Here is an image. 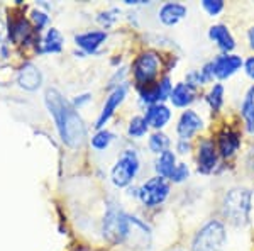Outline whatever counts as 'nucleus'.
<instances>
[{"mask_svg":"<svg viewBox=\"0 0 254 251\" xmlns=\"http://www.w3.org/2000/svg\"><path fill=\"white\" fill-rule=\"evenodd\" d=\"M44 104L53 116L61 141L71 150H80L87 143L88 127L78 110L56 88H48L44 92Z\"/></svg>","mask_w":254,"mask_h":251,"instance_id":"f257e3e1","label":"nucleus"},{"mask_svg":"<svg viewBox=\"0 0 254 251\" xmlns=\"http://www.w3.org/2000/svg\"><path fill=\"white\" fill-rule=\"evenodd\" d=\"M253 193L254 190L244 185L227 188L220 199V219L232 228H246L251 222Z\"/></svg>","mask_w":254,"mask_h":251,"instance_id":"f03ea898","label":"nucleus"},{"mask_svg":"<svg viewBox=\"0 0 254 251\" xmlns=\"http://www.w3.org/2000/svg\"><path fill=\"white\" fill-rule=\"evenodd\" d=\"M227 241V224L220 217H210L193 233L188 251H225Z\"/></svg>","mask_w":254,"mask_h":251,"instance_id":"7ed1b4c3","label":"nucleus"},{"mask_svg":"<svg viewBox=\"0 0 254 251\" xmlns=\"http://www.w3.org/2000/svg\"><path fill=\"white\" fill-rule=\"evenodd\" d=\"M129 214L116 202H109L102 219V234L110 245H124L129 236Z\"/></svg>","mask_w":254,"mask_h":251,"instance_id":"20e7f679","label":"nucleus"},{"mask_svg":"<svg viewBox=\"0 0 254 251\" xmlns=\"http://www.w3.org/2000/svg\"><path fill=\"white\" fill-rule=\"evenodd\" d=\"M163 58L154 49H146L141 55L136 56L132 61V78L136 87H144V85L154 84L161 78L163 72Z\"/></svg>","mask_w":254,"mask_h":251,"instance_id":"39448f33","label":"nucleus"},{"mask_svg":"<svg viewBox=\"0 0 254 251\" xmlns=\"http://www.w3.org/2000/svg\"><path fill=\"white\" fill-rule=\"evenodd\" d=\"M195 165H196V173L198 175H214L220 170V155L217 151V145L214 136L202 134L195 141Z\"/></svg>","mask_w":254,"mask_h":251,"instance_id":"423d86ee","label":"nucleus"},{"mask_svg":"<svg viewBox=\"0 0 254 251\" xmlns=\"http://www.w3.org/2000/svg\"><path fill=\"white\" fill-rule=\"evenodd\" d=\"M212 136H214L217 151H219L220 160L224 163L232 162L241 153V148H243V129H241V126L227 122V124L217 127Z\"/></svg>","mask_w":254,"mask_h":251,"instance_id":"0eeeda50","label":"nucleus"},{"mask_svg":"<svg viewBox=\"0 0 254 251\" xmlns=\"http://www.w3.org/2000/svg\"><path fill=\"white\" fill-rule=\"evenodd\" d=\"M139 170H141V160H139L137 151L124 150L110 170V180H112L114 187L126 188L134 182Z\"/></svg>","mask_w":254,"mask_h":251,"instance_id":"6e6552de","label":"nucleus"},{"mask_svg":"<svg viewBox=\"0 0 254 251\" xmlns=\"http://www.w3.org/2000/svg\"><path fill=\"white\" fill-rule=\"evenodd\" d=\"M171 183L166 178L154 175L137 188V199L147 209H158L170 199Z\"/></svg>","mask_w":254,"mask_h":251,"instance_id":"1a4fd4ad","label":"nucleus"},{"mask_svg":"<svg viewBox=\"0 0 254 251\" xmlns=\"http://www.w3.org/2000/svg\"><path fill=\"white\" fill-rule=\"evenodd\" d=\"M203 131H205V121L195 109H187L180 112L175 126V133L178 139L196 141L203 134Z\"/></svg>","mask_w":254,"mask_h":251,"instance_id":"9d476101","label":"nucleus"},{"mask_svg":"<svg viewBox=\"0 0 254 251\" xmlns=\"http://www.w3.org/2000/svg\"><path fill=\"white\" fill-rule=\"evenodd\" d=\"M171 90H173V82L168 73H163V77L158 82L144 87H137L139 93V102L142 105L149 107L154 104H166V100H170Z\"/></svg>","mask_w":254,"mask_h":251,"instance_id":"9b49d317","label":"nucleus"},{"mask_svg":"<svg viewBox=\"0 0 254 251\" xmlns=\"http://www.w3.org/2000/svg\"><path fill=\"white\" fill-rule=\"evenodd\" d=\"M210 61H212V67H214L215 82H220V84L225 80H231L232 77L237 75L243 70L244 65V58L236 55V53H231V55L219 53Z\"/></svg>","mask_w":254,"mask_h":251,"instance_id":"f8f14e48","label":"nucleus"},{"mask_svg":"<svg viewBox=\"0 0 254 251\" xmlns=\"http://www.w3.org/2000/svg\"><path fill=\"white\" fill-rule=\"evenodd\" d=\"M127 90H129V85L124 84V85H121V87L114 88L112 92L109 93L107 100H105V104H104V107H102L100 114H98V117H97V121H95V129L97 131L104 129L105 124H107L110 119H112V116L116 114V110L119 109V107H121L122 102L126 100Z\"/></svg>","mask_w":254,"mask_h":251,"instance_id":"ddd939ff","label":"nucleus"},{"mask_svg":"<svg viewBox=\"0 0 254 251\" xmlns=\"http://www.w3.org/2000/svg\"><path fill=\"white\" fill-rule=\"evenodd\" d=\"M207 38L215 44V48L219 49L224 55H231V53L236 51L237 48V41L232 34V31L229 29L227 24L224 22H217L212 24L207 31Z\"/></svg>","mask_w":254,"mask_h":251,"instance_id":"4468645a","label":"nucleus"},{"mask_svg":"<svg viewBox=\"0 0 254 251\" xmlns=\"http://www.w3.org/2000/svg\"><path fill=\"white\" fill-rule=\"evenodd\" d=\"M200 98V90H196L193 87H190L185 82H178V84L173 85V90H171L170 95V104L175 107V109H191V105L195 102H198Z\"/></svg>","mask_w":254,"mask_h":251,"instance_id":"2eb2a0df","label":"nucleus"},{"mask_svg":"<svg viewBox=\"0 0 254 251\" xmlns=\"http://www.w3.org/2000/svg\"><path fill=\"white\" fill-rule=\"evenodd\" d=\"M142 116H144L146 122L149 124L151 129L163 131L171 122L173 110H171L166 104H154V105L146 107V112L142 114Z\"/></svg>","mask_w":254,"mask_h":251,"instance_id":"dca6fc26","label":"nucleus"},{"mask_svg":"<svg viewBox=\"0 0 254 251\" xmlns=\"http://www.w3.org/2000/svg\"><path fill=\"white\" fill-rule=\"evenodd\" d=\"M239 121L243 122L241 126L244 133L254 136V85H249L243 95L239 105Z\"/></svg>","mask_w":254,"mask_h":251,"instance_id":"f3484780","label":"nucleus"},{"mask_svg":"<svg viewBox=\"0 0 254 251\" xmlns=\"http://www.w3.org/2000/svg\"><path fill=\"white\" fill-rule=\"evenodd\" d=\"M188 15V7L185 3L180 2H166L159 7L158 10V19L163 26L166 27H173L178 22H182Z\"/></svg>","mask_w":254,"mask_h":251,"instance_id":"a211bd4d","label":"nucleus"},{"mask_svg":"<svg viewBox=\"0 0 254 251\" xmlns=\"http://www.w3.org/2000/svg\"><path fill=\"white\" fill-rule=\"evenodd\" d=\"M107 31H87L75 36V44L83 49L85 53H88V55H95L98 48L107 41Z\"/></svg>","mask_w":254,"mask_h":251,"instance_id":"6ab92c4d","label":"nucleus"},{"mask_svg":"<svg viewBox=\"0 0 254 251\" xmlns=\"http://www.w3.org/2000/svg\"><path fill=\"white\" fill-rule=\"evenodd\" d=\"M17 84L20 88L34 92V90H38L43 85V73H41V70L36 65L26 63L20 67L17 73Z\"/></svg>","mask_w":254,"mask_h":251,"instance_id":"aec40b11","label":"nucleus"},{"mask_svg":"<svg viewBox=\"0 0 254 251\" xmlns=\"http://www.w3.org/2000/svg\"><path fill=\"white\" fill-rule=\"evenodd\" d=\"M129 236H127L126 243L130 245H139L142 248H147L151 245V229L147 228L146 222H142L136 216H129Z\"/></svg>","mask_w":254,"mask_h":251,"instance_id":"412c9836","label":"nucleus"},{"mask_svg":"<svg viewBox=\"0 0 254 251\" xmlns=\"http://www.w3.org/2000/svg\"><path fill=\"white\" fill-rule=\"evenodd\" d=\"M203 100H205L212 116L219 117L225 105V85L220 84V82H215L214 85H210L207 88L205 95H203Z\"/></svg>","mask_w":254,"mask_h":251,"instance_id":"4be33fe9","label":"nucleus"},{"mask_svg":"<svg viewBox=\"0 0 254 251\" xmlns=\"http://www.w3.org/2000/svg\"><path fill=\"white\" fill-rule=\"evenodd\" d=\"M176 165H178V156L173 150H168L165 153L156 156V162H154V171H156L158 176L161 178L170 180L171 173L175 171Z\"/></svg>","mask_w":254,"mask_h":251,"instance_id":"5701e85b","label":"nucleus"},{"mask_svg":"<svg viewBox=\"0 0 254 251\" xmlns=\"http://www.w3.org/2000/svg\"><path fill=\"white\" fill-rule=\"evenodd\" d=\"M9 38L14 43H27L32 38V27L24 17L19 19H12L9 22Z\"/></svg>","mask_w":254,"mask_h":251,"instance_id":"b1692460","label":"nucleus"},{"mask_svg":"<svg viewBox=\"0 0 254 251\" xmlns=\"http://www.w3.org/2000/svg\"><path fill=\"white\" fill-rule=\"evenodd\" d=\"M147 148H149L151 153L161 155L165 151L171 150V139L165 131H153L147 138Z\"/></svg>","mask_w":254,"mask_h":251,"instance_id":"393cba45","label":"nucleus"},{"mask_svg":"<svg viewBox=\"0 0 254 251\" xmlns=\"http://www.w3.org/2000/svg\"><path fill=\"white\" fill-rule=\"evenodd\" d=\"M63 36H61V32L58 29H55V27H51L46 36H44L43 39V48H41V51L43 53H61L63 51Z\"/></svg>","mask_w":254,"mask_h":251,"instance_id":"a878e982","label":"nucleus"},{"mask_svg":"<svg viewBox=\"0 0 254 251\" xmlns=\"http://www.w3.org/2000/svg\"><path fill=\"white\" fill-rule=\"evenodd\" d=\"M149 124L146 122L144 116H134L129 121V126H127V136L132 139H141L149 133Z\"/></svg>","mask_w":254,"mask_h":251,"instance_id":"bb28decb","label":"nucleus"},{"mask_svg":"<svg viewBox=\"0 0 254 251\" xmlns=\"http://www.w3.org/2000/svg\"><path fill=\"white\" fill-rule=\"evenodd\" d=\"M114 138H116L114 133H110L107 129H100L92 136L90 145H92L93 150H97V151H105L110 146V143L114 141Z\"/></svg>","mask_w":254,"mask_h":251,"instance_id":"cd10ccee","label":"nucleus"},{"mask_svg":"<svg viewBox=\"0 0 254 251\" xmlns=\"http://www.w3.org/2000/svg\"><path fill=\"white\" fill-rule=\"evenodd\" d=\"M191 175V170H190V165L185 163V162H178V165H176L175 171L171 173L170 180L168 182L173 183V185H182L185 183L188 178H190Z\"/></svg>","mask_w":254,"mask_h":251,"instance_id":"c85d7f7f","label":"nucleus"},{"mask_svg":"<svg viewBox=\"0 0 254 251\" xmlns=\"http://www.w3.org/2000/svg\"><path fill=\"white\" fill-rule=\"evenodd\" d=\"M200 7H202V10L205 12L208 17H219L225 10V2L224 0H202Z\"/></svg>","mask_w":254,"mask_h":251,"instance_id":"c756f323","label":"nucleus"},{"mask_svg":"<svg viewBox=\"0 0 254 251\" xmlns=\"http://www.w3.org/2000/svg\"><path fill=\"white\" fill-rule=\"evenodd\" d=\"M183 82L190 85V87L196 88V90H202V88H205V87H207L205 82H203L202 73H200V70H198V68L188 70V72L185 73V80H183Z\"/></svg>","mask_w":254,"mask_h":251,"instance_id":"7c9ffc66","label":"nucleus"},{"mask_svg":"<svg viewBox=\"0 0 254 251\" xmlns=\"http://www.w3.org/2000/svg\"><path fill=\"white\" fill-rule=\"evenodd\" d=\"M119 14H121V10L119 9H109L105 12H100V14L97 15V20L104 29H109V27H112L114 24L117 22Z\"/></svg>","mask_w":254,"mask_h":251,"instance_id":"2f4dec72","label":"nucleus"},{"mask_svg":"<svg viewBox=\"0 0 254 251\" xmlns=\"http://www.w3.org/2000/svg\"><path fill=\"white\" fill-rule=\"evenodd\" d=\"M175 150H176V155L188 156V155L195 153V141H185V139H176Z\"/></svg>","mask_w":254,"mask_h":251,"instance_id":"473e14b6","label":"nucleus"},{"mask_svg":"<svg viewBox=\"0 0 254 251\" xmlns=\"http://www.w3.org/2000/svg\"><path fill=\"white\" fill-rule=\"evenodd\" d=\"M198 70H200V73H202L203 82H205V85H207V87H210V85H214V84H215L214 67H212V61H210V60L205 61V63H203L202 67H200Z\"/></svg>","mask_w":254,"mask_h":251,"instance_id":"72a5a7b5","label":"nucleus"},{"mask_svg":"<svg viewBox=\"0 0 254 251\" xmlns=\"http://www.w3.org/2000/svg\"><path fill=\"white\" fill-rule=\"evenodd\" d=\"M243 72H244V75L249 78V80L254 82V53H253V55H249L248 58L244 60Z\"/></svg>","mask_w":254,"mask_h":251,"instance_id":"f704fd0d","label":"nucleus"},{"mask_svg":"<svg viewBox=\"0 0 254 251\" xmlns=\"http://www.w3.org/2000/svg\"><path fill=\"white\" fill-rule=\"evenodd\" d=\"M32 19H34V22H36V29H38V32L43 29L44 26L49 22V17L44 12H39V10H36V12H32Z\"/></svg>","mask_w":254,"mask_h":251,"instance_id":"c9c22d12","label":"nucleus"},{"mask_svg":"<svg viewBox=\"0 0 254 251\" xmlns=\"http://www.w3.org/2000/svg\"><path fill=\"white\" fill-rule=\"evenodd\" d=\"M246 41H248L249 49L254 53V24H251V26H249V29L246 31Z\"/></svg>","mask_w":254,"mask_h":251,"instance_id":"e433bc0d","label":"nucleus"},{"mask_svg":"<svg viewBox=\"0 0 254 251\" xmlns=\"http://www.w3.org/2000/svg\"><path fill=\"white\" fill-rule=\"evenodd\" d=\"M90 98H92V97H90V93H85V95H80V97H76L75 100L71 102V104H73V107H75L76 110H78L81 105H85V104H87V102L90 100Z\"/></svg>","mask_w":254,"mask_h":251,"instance_id":"4c0bfd02","label":"nucleus"},{"mask_svg":"<svg viewBox=\"0 0 254 251\" xmlns=\"http://www.w3.org/2000/svg\"><path fill=\"white\" fill-rule=\"evenodd\" d=\"M170 251H188L185 248H173V250H170Z\"/></svg>","mask_w":254,"mask_h":251,"instance_id":"58836bf2","label":"nucleus"}]
</instances>
